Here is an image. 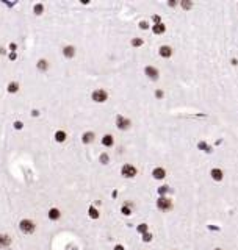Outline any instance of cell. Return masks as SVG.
Listing matches in <instances>:
<instances>
[{
  "mask_svg": "<svg viewBox=\"0 0 238 250\" xmlns=\"http://www.w3.org/2000/svg\"><path fill=\"white\" fill-rule=\"evenodd\" d=\"M166 191H168V186H162V188L158 189V192H160V194H164Z\"/></svg>",
  "mask_w": 238,
  "mask_h": 250,
  "instance_id": "27",
  "label": "cell"
},
{
  "mask_svg": "<svg viewBox=\"0 0 238 250\" xmlns=\"http://www.w3.org/2000/svg\"><path fill=\"white\" fill-rule=\"evenodd\" d=\"M144 72H146V75H147L151 80H157V78H158V71H157L155 67H152V66H147L144 69Z\"/></svg>",
  "mask_w": 238,
  "mask_h": 250,
  "instance_id": "6",
  "label": "cell"
},
{
  "mask_svg": "<svg viewBox=\"0 0 238 250\" xmlns=\"http://www.w3.org/2000/svg\"><path fill=\"white\" fill-rule=\"evenodd\" d=\"M182 6L185 10H188V8H191V2H182Z\"/></svg>",
  "mask_w": 238,
  "mask_h": 250,
  "instance_id": "26",
  "label": "cell"
},
{
  "mask_svg": "<svg viewBox=\"0 0 238 250\" xmlns=\"http://www.w3.org/2000/svg\"><path fill=\"white\" fill-rule=\"evenodd\" d=\"M108 161H110L108 155H107V153H102V155H100V163H102V164H107Z\"/></svg>",
  "mask_w": 238,
  "mask_h": 250,
  "instance_id": "22",
  "label": "cell"
},
{
  "mask_svg": "<svg viewBox=\"0 0 238 250\" xmlns=\"http://www.w3.org/2000/svg\"><path fill=\"white\" fill-rule=\"evenodd\" d=\"M94 133L93 132H86L85 134H83V138H82V141L83 142H85V144H91V142H93L94 141Z\"/></svg>",
  "mask_w": 238,
  "mask_h": 250,
  "instance_id": "10",
  "label": "cell"
},
{
  "mask_svg": "<svg viewBox=\"0 0 238 250\" xmlns=\"http://www.w3.org/2000/svg\"><path fill=\"white\" fill-rule=\"evenodd\" d=\"M216 250H221V249H216Z\"/></svg>",
  "mask_w": 238,
  "mask_h": 250,
  "instance_id": "32",
  "label": "cell"
},
{
  "mask_svg": "<svg viewBox=\"0 0 238 250\" xmlns=\"http://www.w3.org/2000/svg\"><path fill=\"white\" fill-rule=\"evenodd\" d=\"M89 217H93V219H97V217H99L97 210H96V208H93V206L89 208Z\"/></svg>",
  "mask_w": 238,
  "mask_h": 250,
  "instance_id": "19",
  "label": "cell"
},
{
  "mask_svg": "<svg viewBox=\"0 0 238 250\" xmlns=\"http://www.w3.org/2000/svg\"><path fill=\"white\" fill-rule=\"evenodd\" d=\"M155 95H157V97H163V92H162V91H157Z\"/></svg>",
  "mask_w": 238,
  "mask_h": 250,
  "instance_id": "30",
  "label": "cell"
},
{
  "mask_svg": "<svg viewBox=\"0 0 238 250\" xmlns=\"http://www.w3.org/2000/svg\"><path fill=\"white\" fill-rule=\"evenodd\" d=\"M10 244H11L10 236H6V234H0V249H6Z\"/></svg>",
  "mask_w": 238,
  "mask_h": 250,
  "instance_id": "8",
  "label": "cell"
},
{
  "mask_svg": "<svg viewBox=\"0 0 238 250\" xmlns=\"http://www.w3.org/2000/svg\"><path fill=\"white\" fill-rule=\"evenodd\" d=\"M212 178L216 180V182L222 180V171H221V169H213V171H212Z\"/></svg>",
  "mask_w": 238,
  "mask_h": 250,
  "instance_id": "14",
  "label": "cell"
},
{
  "mask_svg": "<svg viewBox=\"0 0 238 250\" xmlns=\"http://www.w3.org/2000/svg\"><path fill=\"white\" fill-rule=\"evenodd\" d=\"M47 67H49V64H47V61H45V60H39V61H38V69H39L41 72L47 71Z\"/></svg>",
  "mask_w": 238,
  "mask_h": 250,
  "instance_id": "16",
  "label": "cell"
},
{
  "mask_svg": "<svg viewBox=\"0 0 238 250\" xmlns=\"http://www.w3.org/2000/svg\"><path fill=\"white\" fill-rule=\"evenodd\" d=\"M116 125L119 130H127L130 127V121L129 119H125L124 116H118L116 117Z\"/></svg>",
  "mask_w": 238,
  "mask_h": 250,
  "instance_id": "5",
  "label": "cell"
},
{
  "mask_svg": "<svg viewBox=\"0 0 238 250\" xmlns=\"http://www.w3.org/2000/svg\"><path fill=\"white\" fill-rule=\"evenodd\" d=\"M138 232H140V233H147V225H146V224H141L140 227H138Z\"/></svg>",
  "mask_w": 238,
  "mask_h": 250,
  "instance_id": "23",
  "label": "cell"
},
{
  "mask_svg": "<svg viewBox=\"0 0 238 250\" xmlns=\"http://www.w3.org/2000/svg\"><path fill=\"white\" fill-rule=\"evenodd\" d=\"M114 250H124V247H122V245H116V247H114Z\"/></svg>",
  "mask_w": 238,
  "mask_h": 250,
  "instance_id": "31",
  "label": "cell"
},
{
  "mask_svg": "<svg viewBox=\"0 0 238 250\" xmlns=\"http://www.w3.org/2000/svg\"><path fill=\"white\" fill-rule=\"evenodd\" d=\"M152 175H153V178H157V180H163L164 175H166V172H164L163 167H155L153 172H152Z\"/></svg>",
  "mask_w": 238,
  "mask_h": 250,
  "instance_id": "7",
  "label": "cell"
},
{
  "mask_svg": "<svg viewBox=\"0 0 238 250\" xmlns=\"http://www.w3.org/2000/svg\"><path fill=\"white\" fill-rule=\"evenodd\" d=\"M151 239H152V234H151V233H144V234H143V241L149 242Z\"/></svg>",
  "mask_w": 238,
  "mask_h": 250,
  "instance_id": "24",
  "label": "cell"
},
{
  "mask_svg": "<svg viewBox=\"0 0 238 250\" xmlns=\"http://www.w3.org/2000/svg\"><path fill=\"white\" fill-rule=\"evenodd\" d=\"M157 206H158V210L168 211V210H171L172 203H171V200H169V199H166V197H160L158 200H157Z\"/></svg>",
  "mask_w": 238,
  "mask_h": 250,
  "instance_id": "2",
  "label": "cell"
},
{
  "mask_svg": "<svg viewBox=\"0 0 238 250\" xmlns=\"http://www.w3.org/2000/svg\"><path fill=\"white\" fill-rule=\"evenodd\" d=\"M49 219H50V221H56V219H60V211L56 208H52L50 211H49Z\"/></svg>",
  "mask_w": 238,
  "mask_h": 250,
  "instance_id": "15",
  "label": "cell"
},
{
  "mask_svg": "<svg viewBox=\"0 0 238 250\" xmlns=\"http://www.w3.org/2000/svg\"><path fill=\"white\" fill-rule=\"evenodd\" d=\"M8 91H10V92H17V91H19V84L14 83V82L10 83V84H8Z\"/></svg>",
  "mask_w": 238,
  "mask_h": 250,
  "instance_id": "18",
  "label": "cell"
},
{
  "mask_svg": "<svg viewBox=\"0 0 238 250\" xmlns=\"http://www.w3.org/2000/svg\"><path fill=\"white\" fill-rule=\"evenodd\" d=\"M44 11V6L41 5V3H38V5H34V14H41Z\"/></svg>",
  "mask_w": 238,
  "mask_h": 250,
  "instance_id": "20",
  "label": "cell"
},
{
  "mask_svg": "<svg viewBox=\"0 0 238 250\" xmlns=\"http://www.w3.org/2000/svg\"><path fill=\"white\" fill-rule=\"evenodd\" d=\"M107 97H108V95H107V92L103 91V89H96L93 92V100H94V102H97V103L105 102Z\"/></svg>",
  "mask_w": 238,
  "mask_h": 250,
  "instance_id": "4",
  "label": "cell"
},
{
  "mask_svg": "<svg viewBox=\"0 0 238 250\" xmlns=\"http://www.w3.org/2000/svg\"><path fill=\"white\" fill-rule=\"evenodd\" d=\"M63 53H64V56H66V58H72V56H74V53H75V49L72 47V45H67V47L63 49Z\"/></svg>",
  "mask_w": 238,
  "mask_h": 250,
  "instance_id": "11",
  "label": "cell"
},
{
  "mask_svg": "<svg viewBox=\"0 0 238 250\" xmlns=\"http://www.w3.org/2000/svg\"><path fill=\"white\" fill-rule=\"evenodd\" d=\"M113 136H111V134H105V136H103V139H102V144L103 145H105V147H111V145H113Z\"/></svg>",
  "mask_w": 238,
  "mask_h": 250,
  "instance_id": "13",
  "label": "cell"
},
{
  "mask_svg": "<svg viewBox=\"0 0 238 250\" xmlns=\"http://www.w3.org/2000/svg\"><path fill=\"white\" fill-rule=\"evenodd\" d=\"M14 127H16L17 130H21V128H22V122H16V124H14Z\"/></svg>",
  "mask_w": 238,
  "mask_h": 250,
  "instance_id": "28",
  "label": "cell"
},
{
  "mask_svg": "<svg viewBox=\"0 0 238 250\" xmlns=\"http://www.w3.org/2000/svg\"><path fill=\"white\" fill-rule=\"evenodd\" d=\"M19 227H21L22 233H25V234H32V233L34 232V224H33L32 221H28V219H24V221H21Z\"/></svg>",
  "mask_w": 238,
  "mask_h": 250,
  "instance_id": "1",
  "label": "cell"
},
{
  "mask_svg": "<svg viewBox=\"0 0 238 250\" xmlns=\"http://www.w3.org/2000/svg\"><path fill=\"white\" fill-rule=\"evenodd\" d=\"M160 55H162L163 58H169L172 55V49L168 47V45H163V47H160Z\"/></svg>",
  "mask_w": 238,
  "mask_h": 250,
  "instance_id": "9",
  "label": "cell"
},
{
  "mask_svg": "<svg viewBox=\"0 0 238 250\" xmlns=\"http://www.w3.org/2000/svg\"><path fill=\"white\" fill-rule=\"evenodd\" d=\"M55 139L58 142H64V141H66V133H64V132H56L55 133Z\"/></svg>",
  "mask_w": 238,
  "mask_h": 250,
  "instance_id": "17",
  "label": "cell"
},
{
  "mask_svg": "<svg viewBox=\"0 0 238 250\" xmlns=\"http://www.w3.org/2000/svg\"><path fill=\"white\" fill-rule=\"evenodd\" d=\"M122 214H125V216H130V214H132V210L129 208V205L122 206Z\"/></svg>",
  "mask_w": 238,
  "mask_h": 250,
  "instance_id": "21",
  "label": "cell"
},
{
  "mask_svg": "<svg viewBox=\"0 0 238 250\" xmlns=\"http://www.w3.org/2000/svg\"><path fill=\"white\" fill-rule=\"evenodd\" d=\"M164 30H166V27H164L162 22H160V24H155V25H153L152 32L155 33V34H162V33H164Z\"/></svg>",
  "mask_w": 238,
  "mask_h": 250,
  "instance_id": "12",
  "label": "cell"
},
{
  "mask_svg": "<svg viewBox=\"0 0 238 250\" xmlns=\"http://www.w3.org/2000/svg\"><path fill=\"white\" fill-rule=\"evenodd\" d=\"M141 44H143V39H133L132 41V45H135V47H140Z\"/></svg>",
  "mask_w": 238,
  "mask_h": 250,
  "instance_id": "25",
  "label": "cell"
},
{
  "mask_svg": "<svg viewBox=\"0 0 238 250\" xmlns=\"http://www.w3.org/2000/svg\"><path fill=\"white\" fill-rule=\"evenodd\" d=\"M140 27H141V28H147V24H146V22H141V24H140Z\"/></svg>",
  "mask_w": 238,
  "mask_h": 250,
  "instance_id": "29",
  "label": "cell"
},
{
  "mask_svg": "<svg viewBox=\"0 0 238 250\" xmlns=\"http://www.w3.org/2000/svg\"><path fill=\"white\" fill-rule=\"evenodd\" d=\"M122 175L125 177V178H132V177L136 175V169L132 166V164H125V166H122Z\"/></svg>",
  "mask_w": 238,
  "mask_h": 250,
  "instance_id": "3",
  "label": "cell"
}]
</instances>
